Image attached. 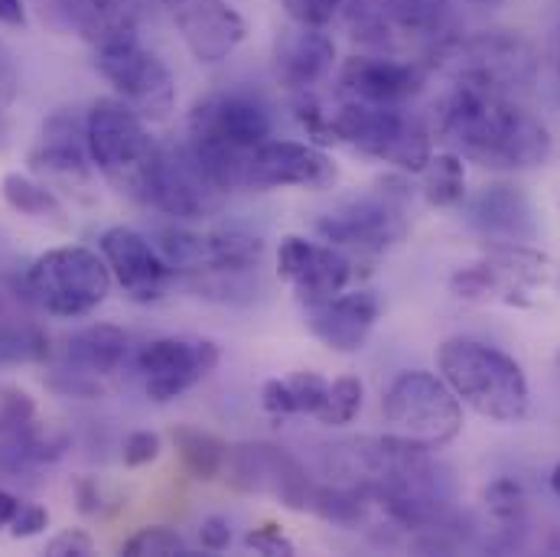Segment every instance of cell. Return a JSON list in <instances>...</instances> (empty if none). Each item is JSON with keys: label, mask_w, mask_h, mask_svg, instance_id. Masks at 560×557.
Returning a JSON list of instances; mask_svg holds the SVG:
<instances>
[{"label": "cell", "mask_w": 560, "mask_h": 557, "mask_svg": "<svg viewBox=\"0 0 560 557\" xmlns=\"http://www.w3.org/2000/svg\"><path fill=\"white\" fill-rule=\"evenodd\" d=\"M66 359L82 375H112L128 359V333L115 323H92L66 343Z\"/></svg>", "instance_id": "27"}, {"label": "cell", "mask_w": 560, "mask_h": 557, "mask_svg": "<svg viewBox=\"0 0 560 557\" xmlns=\"http://www.w3.org/2000/svg\"><path fill=\"white\" fill-rule=\"evenodd\" d=\"M85 143L92 163L128 196L143 199L150 166L160 153V143L150 138L147 121L131 105L115 98H98L85 112Z\"/></svg>", "instance_id": "4"}, {"label": "cell", "mask_w": 560, "mask_h": 557, "mask_svg": "<svg viewBox=\"0 0 560 557\" xmlns=\"http://www.w3.org/2000/svg\"><path fill=\"white\" fill-rule=\"evenodd\" d=\"M293 23L300 26H326L346 0H280Z\"/></svg>", "instance_id": "38"}, {"label": "cell", "mask_w": 560, "mask_h": 557, "mask_svg": "<svg viewBox=\"0 0 560 557\" xmlns=\"http://www.w3.org/2000/svg\"><path fill=\"white\" fill-rule=\"evenodd\" d=\"M329 382L316 372H293L290 379H271L261 388V408L275 418L316 415Z\"/></svg>", "instance_id": "29"}, {"label": "cell", "mask_w": 560, "mask_h": 557, "mask_svg": "<svg viewBox=\"0 0 560 557\" xmlns=\"http://www.w3.org/2000/svg\"><path fill=\"white\" fill-rule=\"evenodd\" d=\"M186 49L199 62L229 59L245 39V20L229 0H163Z\"/></svg>", "instance_id": "19"}, {"label": "cell", "mask_w": 560, "mask_h": 557, "mask_svg": "<svg viewBox=\"0 0 560 557\" xmlns=\"http://www.w3.org/2000/svg\"><path fill=\"white\" fill-rule=\"evenodd\" d=\"M332 59H336V46L323 33V26L296 23L283 30L275 43V72L293 92H306L310 85H316L332 69Z\"/></svg>", "instance_id": "26"}, {"label": "cell", "mask_w": 560, "mask_h": 557, "mask_svg": "<svg viewBox=\"0 0 560 557\" xmlns=\"http://www.w3.org/2000/svg\"><path fill=\"white\" fill-rule=\"evenodd\" d=\"M423 176V199L436 209H453L466 199V166L463 156L453 150L430 153L427 166L420 170Z\"/></svg>", "instance_id": "33"}, {"label": "cell", "mask_w": 560, "mask_h": 557, "mask_svg": "<svg viewBox=\"0 0 560 557\" xmlns=\"http://www.w3.org/2000/svg\"><path fill=\"white\" fill-rule=\"evenodd\" d=\"M332 143H346L365 156L398 166L401 173H420L430 160V131L401 105L346 102L329 115Z\"/></svg>", "instance_id": "5"}, {"label": "cell", "mask_w": 560, "mask_h": 557, "mask_svg": "<svg viewBox=\"0 0 560 557\" xmlns=\"http://www.w3.org/2000/svg\"><path fill=\"white\" fill-rule=\"evenodd\" d=\"M268 138H271V115L265 112L261 102L242 92L206 95L189 112V140L255 150Z\"/></svg>", "instance_id": "17"}, {"label": "cell", "mask_w": 560, "mask_h": 557, "mask_svg": "<svg viewBox=\"0 0 560 557\" xmlns=\"http://www.w3.org/2000/svg\"><path fill=\"white\" fill-rule=\"evenodd\" d=\"M222 199H225V193L199 166L189 143L160 147V153L150 166V176H147L143 202L156 206L160 212H166L173 219L196 222V219L215 216L222 209Z\"/></svg>", "instance_id": "12"}, {"label": "cell", "mask_w": 560, "mask_h": 557, "mask_svg": "<svg viewBox=\"0 0 560 557\" xmlns=\"http://www.w3.org/2000/svg\"><path fill=\"white\" fill-rule=\"evenodd\" d=\"M66 437L39 423L36 405L23 388L0 392V473L20 479L36 466L56 463L66 453Z\"/></svg>", "instance_id": "14"}, {"label": "cell", "mask_w": 560, "mask_h": 557, "mask_svg": "<svg viewBox=\"0 0 560 557\" xmlns=\"http://www.w3.org/2000/svg\"><path fill=\"white\" fill-rule=\"evenodd\" d=\"M98 248H102V258L108 262L112 278L138 303L156 300L166 290V280L173 278L160 248L150 245L138 229L115 225L98 239Z\"/></svg>", "instance_id": "20"}, {"label": "cell", "mask_w": 560, "mask_h": 557, "mask_svg": "<svg viewBox=\"0 0 560 557\" xmlns=\"http://www.w3.org/2000/svg\"><path fill=\"white\" fill-rule=\"evenodd\" d=\"M95 552V542L89 532L82 529H62L52 542H46V555H92Z\"/></svg>", "instance_id": "40"}, {"label": "cell", "mask_w": 560, "mask_h": 557, "mask_svg": "<svg viewBox=\"0 0 560 557\" xmlns=\"http://www.w3.org/2000/svg\"><path fill=\"white\" fill-rule=\"evenodd\" d=\"M125 555H189V545L173 529L153 525V529H140L131 542H125Z\"/></svg>", "instance_id": "37"}, {"label": "cell", "mask_w": 560, "mask_h": 557, "mask_svg": "<svg viewBox=\"0 0 560 557\" xmlns=\"http://www.w3.org/2000/svg\"><path fill=\"white\" fill-rule=\"evenodd\" d=\"M0 193H3V202L13 212H20L26 219L52 222L59 229L66 225V209H62L59 196L46 183H39V179H33L26 173H7L0 179Z\"/></svg>", "instance_id": "32"}, {"label": "cell", "mask_w": 560, "mask_h": 557, "mask_svg": "<svg viewBox=\"0 0 560 557\" xmlns=\"http://www.w3.org/2000/svg\"><path fill=\"white\" fill-rule=\"evenodd\" d=\"M20 499L13 496V492H7V489H0V529H10V522L16 519V512H20Z\"/></svg>", "instance_id": "47"}, {"label": "cell", "mask_w": 560, "mask_h": 557, "mask_svg": "<svg viewBox=\"0 0 560 557\" xmlns=\"http://www.w3.org/2000/svg\"><path fill=\"white\" fill-rule=\"evenodd\" d=\"M92 156L85 143V118L72 108H59L46 125L36 147L30 150L33 173L66 183V186H85L92 173Z\"/></svg>", "instance_id": "23"}, {"label": "cell", "mask_w": 560, "mask_h": 557, "mask_svg": "<svg viewBox=\"0 0 560 557\" xmlns=\"http://www.w3.org/2000/svg\"><path fill=\"white\" fill-rule=\"evenodd\" d=\"M219 365V346L212 339L160 336L140 346L138 372L150 402L166 405L199 385Z\"/></svg>", "instance_id": "13"}, {"label": "cell", "mask_w": 560, "mask_h": 557, "mask_svg": "<svg viewBox=\"0 0 560 557\" xmlns=\"http://www.w3.org/2000/svg\"><path fill=\"white\" fill-rule=\"evenodd\" d=\"M265 258V239L252 235L245 229H215L209 232V271L202 275L206 280L212 278H235L245 275L252 268H258Z\"/></svg>", "instance_id": "28"}, {"label": "cell", "mask_w": 560, "mask_h": 557, "mask_svg": "<svg viewBox=\"0 0 560 557\" xmlns=\"http://www.w3.org/2000/svg\"><path fill=\"white\" fill-rule=\"evenodd\" d=\"M108 262L82 245H62L39 255L26 271V293L59 320L95 313L112 293Z\"/></svg>", "instance_id": "6"}, {"label": "cell", "mask_w": 560, "mask_h": 557, "mask_svg": "<svg viewBox=\"0 0 560 557\" xmlns=\"http://www.w3.org/2000/svg\"><path fill=\"white\" fill-rule=\"evenodd\" d=\"M199 545L206 552H225L232 545V525H229V519H222V515L202 519V525H199Z\"/></svg>", "instance_id": "43"}, {"label": "cell", "mask_w": 560, "mask_h": 557, "mask_svg": "<svg viewBox=\"0 0 560 557\" xmlns=\"http://www.w3.org/2000/svg\"><path fill=\"white\" fill-rule=\"evenodd\" d=\"M469 225L499 245H525L538 232L528 196L512 183L482 186L469 199Z\"/></svg>", "instance_id": "25"}, {"label": "cell", "mask_w": 560, "mask_h": 557, "mask_svg": "<svg viewBox=\"0 0 560 557\" xmlns=\"http://www.w3.org/2000/svg\"><path fill=\"white\" fill-rule=\"evenodd\" d=\"M245 545L255 548L258 555H293V542L280 535L278 525H261V529L248 532Z\"/></svg>", "instance_id": "41"}, {"label": "cell", "mask_w": 560, "mask_h": 557, "mask_svg": "<svg viewBox=\"0 0 560 557\" xmlns=\"http://www.w3.org/2000/svg\"><path fill=\"white\" fill-rule=\"evenodd\" d=\"M125 466H147L160 456V433L153 430H135L125 440Z\"/></svg>", "instance_id": "39"}, {"label": "cell", "mask_w": 560, "mask_h": 557, "mask_svg": "<svg viewBox=\"0 0 560 557\" xmlns=\"http://www.w3.org/2000/svg\"><path fill=\"white\" fill-rule=\"evenodd\" d=\"M486 509L499 532V548H522L525 529H528L525 489L512 479H499L486 489Z\"/></svg>", "instance_id": "31"}, {"label": "cell", "mask_w": 560, "mask_h": 557, "mask_svg": "<svg viewBox=\"0 0 560 557\" xmlns=\"http://www.w3.org/2000/svg\"><path fill=\"white\" fill-rule=\"evenodd\" d=\"M43 16L72 30L85 43L108 46L138 36V0H39Z\"/></svg>", "instance_id": "24"}, {"label": "cell", "mask_w": 560, "mask_h": 557, "mask_svg": "<svg viewBox=\"0 0 560 557\" xmlns=\"http://www.w3.org/2000/svg\"><path fill=\"white\" fill-rule=\"evenodd\" d=\"M229 483L242 492H268L293 512H303L313 496L306 469L278 443H238L229 450Z\"/></svg>", "instance_id": "16"}, {"label": "cell", "mask_w": 560, "mask_h": 557, "mask_svg": "<svg viewBox=\"0 0 560 557\" xmlns=\"http://www.w3.org/2000/svg\"><path fill=\"white\" fill-rule=\"evenodd\" d=\"M95 66L118 92L125 105H131L143 121H166L176 105V85L170 69L140 46L138 36L108 43L95 49Z\"/></svg>", "instance_id": "9"}, {"label": "cell", "mask_w": 560, "mask_h": 557, "mask_svg": "<svg viewBox=\"0 0 560 557\" xmlns=\"http://www.w3.org/2000/svg\"><path fill=\"white\" fill-rule=\"evenodd\" d=\"M453 153L489 170H532L551 156V131L509 92L453 79L433 108V131Z\"/></svg>", "instance_id": "1"}, {"label": "cell", "mask_w": 560, "mask_h": 557, "mask_svg": "<svg viewBox=\"0 0 560 557\" xmlns=\"http://www.w3.org/2000/svg\"><path fill=\"white\" fill-rule=\"evenodd\" d=\"M433 66H440L450 79L482 82V85L512 92V89L532 82V76H535V53L518 36L479 33V36L453 39L433 59Z\"/></svg>", "instance_id": "11"}, {"label": "cell", "mask_w": 560, "mask_h": 557, "mask_svg": "<svg viewBox=\"0 0 560 557\" xmlns=\"http://www.w3.org/2000/svg\"><path fill=\"white\" fill-rule=\"evenodd\" d=\"M382 411L388 433L423 450H440L463 430V402L440 375L418 369L401 372L388 385Z\"/></svg>", "instance_id": "7"}, {"label": "cell", "mask_w": 560, "mask_h": 557, "mask_svg": "<svg viewBox=\"0 0 560 557\" xmlns=\"http://www.w3.org/2000/svg\"><path fill=\"white\" fill-rule=\"evenodd\" d=\"M49 525V512L43 506H20L16 519L10 522L13 538H36Z\"/></svg>", "instance_id": "42"}, {"label": "cell", "mask_w": 560, "mask_h": 557, "mask_svg": "<svg viewBox=\"0 0 560 557\" xmlns=\"http://www.w3.org/2000/svg\"><path fill=\"white\" fill-rule=\"evenodd\" d=\"M408 189L385 179L382 189L352 196L332 212L319 216L316 232L326 245L359 255H382L408 235Z\"/></svg>", "instance_id": "8"}, {"label": "cell", "mask_w": 560, "mask_h": 557, "mask_svg": "<svg viewBox=\"0 0 560 557\" xmlns=\"http://www.w3.org/2000/svg\"><path fill=\"white\" fill-rule=\"evenodd\" d=\"M551 262L525 245H499L486 262L459 268L450 278L453 297L466 300V303H489V300H502V303H515V306H528L532 303V290L545 287L551 280Z\"/></svg>", "instance_id": "10"}, {"label": "cell", "mask_w": 560, "mask_h": 557, "mask_svg": "<svg viewBox=\"0 0 560 557\" xmlns=\"http://www.w3.org/2000/svg\"><path fill=\"white\" fill-rule=\"evenodd\" d=\"M0 23L3 26H23L26 23L23 0H0Z\"/></svg>", "instance_id": "46"}, {"label": "cell", "mask_w": 560, "mask_h": 557, "mask_svg": "<svg viewBox=\"0 0 560 557\" xmlns=\"http://www.w3.org/2000/svg\"><path fill=\"white\" fill-rule=\"evenodd\" d=\"M16 89H20V72H16V62H13L10 49L0 39V112H7L13 105Z\"/></svg>", "instance_id": "44"}, {"label": "cell", "mask_w": 560, "mask_h": 557, "mask_svg": "<svg viewBox=\"0 0 560 557\" xmlns=\"http://www.w3.org/2000/svg\"><path fill=\"white\" fill-rule=\"evenodd\" d=\"M75 496H79V509H82L85 515H98V512H102V489H98V483L82 479V483L75 486Z\"/></svg>", "instance_id": "45"}, {"label": "cell", "mask_w": 560, "mask_h": 557, "mask_svg": "<svg viewBox=\"0 0 560 557\" xmlns=\"http://www.w3.org/2000/svg\"><path fill=\"white\" fill-rule=\"evenodd\" d=\"M551 489H555V496L560 499V466L551 473Z\"/></svg>", "instance_id": "48"}, {"label": "cell", "mask_w": 560, "mask_h": 557, "mask_svg": "<svg viewBox=\"0 0 560 557\" xmlns=\"http://www.w3.org/2000/svg\"><path fill=\"white\" fill-rule=\"evenodd\" d=\"M382 313V300L372 290H342L329 300L319 303H306L303 320L306 329L332 352H359L369 339V333L375 329Z\"/></svg>", "instance_id": "21"}, {"label": "cell", "mask_w": 560, "mask_h": 557, "mask_svg": "<svg viewBox=\"0 0 560 557\" xmlns=\"http://www.w3.org/2000/svg\"><path fill=\"white\" fill-rule=\"evenodd\" d=\"M440 379L479 418L495 423H522L532 411V388L522 365L495 346L479 339H446L436 349Z\"/></svg>", "instance_id": "2"}, {"label": "cell", "mask_w": 560, "mask_h": 557, "mask_svg": "<svg viewBox=\"0 0 560 557\" xmlns=\"http://www.w3.org/2000/svg\"><path fill=\"white\" fill-rule=\"evenodd\" d=\"M173 446L186 466V473L199 483H212L225 473L229 466V443L219 440L215 433L192 427V423H179L173 427Z\"/></svg>", "instance_id": "30"}, {"label": "cell", "mask_w": 560, "mask_h": 557, "mask_svg": "<svg viewBox=\"0 0 560 557\" xmlns=\"http://www.w3.org/2000/svg\"><path fill=\"white\" fill-rule=\"evenodd\" d=\"M49 359V339L30 326V323H13L10 316L0 320V365L13 362H43Z\"/></svg>", "instance_id": "35"}, {"label": "cell", "mask_w": 560, "mask_h": 557, "mask_svg": "<svg viewBox=\"0 0 560 557\" xmlns=\"http://www.w3.org/2000/svg\"><path fill=\"white\" fill-rule=\"evenodd\" d=\"M342 92H349L355 102H369V105H405L408 98H415L427 72L415 59H395V56H352L346 59L342 72H339Z\"/></svg>", "instance_id": "22"}, {"label": "cell", "mask_w": 560, "mask_h": 557, "mask_svg": "<svg viewBox=\"0 0 560 557\" xmlns=\"http://www.w3.org/2000/svg\"><path fill=\"white\" fill-rule=\"evenodd\" d=\"M369 492L359 489V486H349V483H332V486H313V496H310V512H316L319 519L332 522V525H342V529H355L365 512H369Z\"/></svg>", "instance_id": "34"}, {"label": "cell", "mask_w": 560, "mask_h": 557, "mask_svg": "<svg viewBox=\"0 0 560 557\" xmlns=\"http://www.w3.org/2000/svg\"><path fill=\"white\" fill-rule=\"evenodd\" d=\"M278 275L306 306L342 293L352 280V262L336 245L306 242L303 235H283L278 248Z\"/></svg>", "instance_id": "18"}, {"label": "cell", "mask_w": 560, "mask_h": 557, "mask_svg": "<svg viewBox=\"0 0 560 557\" xmlns=\"http://www.w3.org/2000/svg\"><path fill=\"white\" fill-rule=\"evenodd\" d=\"M346 26L355 43L415 62H433L463 36L456 10L446 0H349Z\"/></svg>", "instance_id": "3"}, {"label": "cell", "mask_w": 560, "mask_h": 557, "mask_svg": "<svg viewBox=\"0 0 560 557\" xmlns=\"http://www.w3.org/2000/svg\"><path fill=\"white\" fill-rule=\"evenodd\" d=\"M339 179L332 156L316 143L265 140L252 150L245 189H329Z\"/></svg>", "instance_id": "15"}, {"label": "cell", "mask_w": 560, "mask_h": 557, "mask_svg": "<svg viewBox=\"0 0 560 557\" xmlns=\"http://www.w3.org/2000/svg\"><path fill=\"white\" fill-rule=\"evenodd\" d=\"M359 411H362V382L355 375H342L326 388V398L313 418L326 427H346L359 418Z\"/></svg>", "instance_id": "36"}]
</instances>
